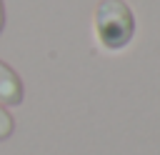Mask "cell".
<instances>
[{"label":"cell","mask_w":160,"mask_h":155,"mask_svg":"<svg viewBox=\"0 0 160 155\" xmlns=\"http://www.w3.org/2000/svg\"><path fill=\"white\" fill-rule=\"evenodd\" d=\"M12 130H15V120H12V115L0 105V142L8 140V138L12 135Z\"/></svg>","instance_id":"obj_3"},{"label":"cell","mask_w":160,"mask_h":155,"mask_svg":"<svg viewBox=\"0 0 160 155\" xmlns=\"http://www.w3.org/2000/svg\"><path fill=\"white\" fill-rule=\"evenodd\" d=\"M92 30L100 48L118 52L135 38V15L125 0H100L92 12Z\"/></svg>","instance_id":"obj_1"},{"label":"cell","mask_w":160,"mask_h":155,"mask_svg":"<svg viewBox=\"0 0 160 155\" xmlns=\"http://www.w3.org/2000/svg\"><path fill=\"white\" fill-rule=\"evenodd\" d=\"M5 30V5H2V0H0V32Z\"/></svg>","instance_id":"obj_4"},{"label":"cell","mask_w":160,"mask_h":155,"mask_svg":"<svg viewBox=\"0 0 160 155\" xmlns=\"http://www.w3.org/2000/svg\"><path fill=\"white\" fill-rule=\"evenodd\" d=\"M22 98H25V88H22L20 75H18L8 62L0 60V105H2V108H5V105L12 108V105H20Z\"/></svg>","instance_id":"obj_2"}]
</instances>
